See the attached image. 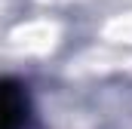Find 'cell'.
Returning a JSON list of instances; mask_svg holds the SVG:
<instances>
[{
	"label": "cell",
	"mask_w": 132,
	"mask_h": 129,
	"mask_svg": "<svg viewBox=\"0 0 132 129\" xmlns=\"http://www.w3.org/2000/svg\"><path fill=\"white\" fill-rule=\"evenodd\" d=\"M31 104L28 92L15 80H0V129H28Z\"/></svg>",
	"instance_id": "obj_1"
}]
</instances>
